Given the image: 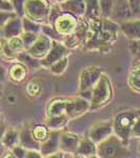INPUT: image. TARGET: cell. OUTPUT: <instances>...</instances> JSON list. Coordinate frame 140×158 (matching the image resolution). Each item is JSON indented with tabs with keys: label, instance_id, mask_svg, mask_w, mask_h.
<instances>
[{
	"label": "cell",
	"instance_id": "6da1fadb",
	"mask_svg": "<svg viewBox=\"0 0 140 158\" xmlns=\"http://www.w3.org/2000/svg\"><path fill=\"white\" fill-rule=\"evenodd\" d=\"M118 32H120V25L112 18L100 16L89 19V30L82 50L85 52L109 53L118 39Z\"/></svg>",
	"mask_w": 140,
	"mask_h": 158
},
{
	"label": "cell",
	"instance_id": "7a4b0ae2",
	"mask_svg": "<svg viewBox=\"0 0 140 158\" xmlns=\"http://www.w3.org/2000/svg\"><path fill=\"white\" fill-rule=\"evenodd\" d=\"M139 117L140 109H130L119 112L113 118L114 134L118 136L126 146H129L130 139L132 138V129Z\"/></svg>",
	"mask_w": 140,
	"mask_h": 158
},
{
	"label": "cell",
	"instance_id": "3957f363",
	"mask_svg": "<svg viewBox=\"0 0 140 158\" xmlns=\"http://www.w3.org/2000/svg\"><path fill=\"white\" fill-rule=\"evenodd\" d=\"M114 88L111 78L106 74H102L98 83L92 90L91 99V111L95 112L99 109H102L113 100Z\"/></svg>",
	"mask_w": 140,
	"mask_h": 158
},
{
	"label": "cell",
	"instance_id": "277c9868",
	"mask_svg": "<svg viewBox=\"0 0 140 158\" xmlns=\"http://www.w3.org/2000/svg\"><path fill=\"white\" fill-rule=\"evenodd\" d=\"M98 147V157L100 158H117V157H126L130 152L128 146L122 142V140L116 136L115 134L111 135L109 138L104 139Z\"/></svg>",
	"mask_w": 140,
	"mask_h": 158
},
{
	"label": "cell",
	"instance_id": "5b68a950",
	"mask_svg": "<svg viewBox=\"0 0 140 158\" xmlns=\"http://www.w3.org/2000/svg\"><path fill=\"white\" fill-rule=\"evenodd\" d=\"M52 6L50 0H27L24 16L40 23H47Z\"/></svg>",
	"mask_w": 140,
	"mask_h": 158
},
{
	"label": "cell",
	"instance_id": "8992f818",
	"mask_svg": "<svg viewBox=\"0 0 140 158\" xmlns=\"http://www.w3.org/2000/svg\"><path fill=\"white\" fill-rule=\"evenodd\" d=\"M102 74V69L97 65H90L83 69L79 75V92L93 90Z\"/></svg>",
	"mask_w": 140,
	"mask_h": 158
},
{
	"label": "cell",
	"instance_id": "52a82bcc",
	"mask_svg": "<svg viewBox=\"0 0 140 158\" xmlns=\"http://www.w3.org/2000/svg\"><path fill=\"white\" fill-rule=\"evenodd\" d=\"M79 18L80 17L76 16L72 13L63 11L52 25L59 34H61L62 36H67V35L73 34L76 31L78 27V22H79Z\"/></svg>",
	"mask_w": 140,
	"mask_h": 158
},
{
	"label": "cell",
	"instance_id": "ba28073f",
	"mask_svg": "<svg viewBox=\"0 0 140 158\" xmlns=\"http://www.w3.org/2000/svg\"><path fill=\"white\" fill-rule=\"evenodd\" d=\"M91 111V101L84 97H81L78 95L77 97L67 99V110L65 114L68 118L72 119L79 118L84 114Z\"/></svg>",
	"mask_w": 140,
	"mask_h": 158
},
{
	"label": "cell",
	"instance_id": "9c48e42d",
	"mask_svg": "<svg viewBox=\"0 0 140 158\" xmlns=\"http://www.w3.org/2000/svg\"><path fill=\"white\" fill-rule=\"evenodd\" d=\"M71 51L72 50L68 49L62 41H56V40H53L52 49H51V51L49 52V54L41 60L42 68L49 70L50 67L53 64V63H55L56 61L62 59V58H64L70 55Z\"/></svg>",
	"mask_w": 140,
	"mask_h": 158
},
{
	"label": "cell",
	"instance_id": "30bf717a",
	"mask_svg": "<svg viewBox=\"0 0 140 158\" xmlns=\"http://www.w3.org/2000/svg\"><path fill=\"white\" fill-rule=\"evenodd\" d=\"M114 134V126L113 119L112 120H102L94 123L91 127L89 136L90 138L95 141L96 143H100L104 139L109 138L111 135Z\"/></svg>",
	"mask_w": 140,
	"mask_h": 158
},
{
	"label": "cell",
	"instance_id": "8fae6325",
	"mask_svg": "<svg viewBox=\"0 0 140 158\" xmlns=\"http://www.w3.org/2000/svg\"><path fill=\"white\" fill-rule=\"evenodd\" d=\"M62 130H51L50 136L40 143V152L43 157L49 158L60 150V136Z\"/></svg>",
	"mask_w": 140,
	"mask_h": 158
},
{
	"label": "cell",
	"instance_id": "7c38bea8",
	"mask_svg": "<svg viewBox=\"0 0 140 158\" xmlns=\"http://www.w3.org/2000/svg\"><path fill=\"white\" fill-rule=\"evenodd\" d=\"M52 45H53V40L47 36H45L44 34L40 33L36 42L27 51L30 54H32L34 56L35 58H37V59H39V60H42L45 56L49 54V52L51 51V49H52Z\"/></svg>",
	"mask_w": 140,
	"mask_h": 158
},
{
	"label": "cell",
	"instance_id": "4fadbf2b",
	"mask_svg": "<svg viewBox=\"0 0 140 158\" xmlns=\"http://www.w3.org/2000/svg\"><path fill=\"white\" fill-rule=\"evenodd\" d=\"M120 32L130 41L140 40V18H129L119 23Z\"/></svg>",
	"mask_w": 140,
	"mask_h": 158
},
{
	"label": "cell",
	"instance_id": "5bb4252c",
	"mask_svg": "<svg viewBox=\"0 0 140 158\" xmlns=\"http://www.w3.org/2000/svg\"><path fill=\"white\" fill-rule=\"evenodd\" d=\"M80 139L81 137L78 134L62 130L60 136V150L63 152L75 155L77 148L79 146Z\"/></svg>",
	"mask_w": 140,
	"mask_h": 158
},
{
	"label": "cell",
	"instance_id": "9a60e30c",
	"mask_svg": "<svg viewBox=\"0 0 140 158\" xmlns=\"http://www.w3.org/2000/svg\"><path fill=\"white\" fill-rule=\"evenodd\" d=\"M75 157L82 158H91L98 157V147L95 141H93L90 136L81 137L79 146L77 148V151L75 153Z\"/></svg>",
	"mask_w": 140,
	"mask_h": 158
},
{
	"label": "cell",
	"instance_id": "2e32d148",
	"mask_svg": "<svg viewBox=\"0 0 140 158\" xmlns=\"http://www.w3.org/2000/svg\"><path fill=\"white\" fill-rule=\"evenodd\" d=\"M22 33H23L22 17L19 16L16 18H13L1 27V37H4L6 39L16 36H21Z\"/></svg>",
	"mask_w": 140,
	"mask_h": 158
},
{
	"label": "cell",
	"instance_id": "e0dca14e",
	"mask_svg": "<svg viewBox=\"0 0 140 158\" xmlns=\"http://www.w3.org/2000/svg\"><path fill=\"white\" fill-rule=\"evenodd\" d=\"M29 71L30 69L24 63L20 62L18 60L13 61L12 64L10 65L9 70H7V77L12 82L20 83L22 81H24V79L27 78Z\"/></svg>",
	"mask_w": 140,
	"mask_h": 158
},
{
	"label": "cell",
	"instance_id": "ac0fdd59",
	"mask_svg": "<svg viewBox=\"0 0 140 158\" xmlns=\"http://www.w3.org/2000/svg\"><path fill=\"white\" fill-rule=\"evenodd\" d=\"M131 16H133V13H132L129 0H116L112 19H114L116 21L119 18L121 19L122 22L124 20L129 19Z\"/></svg>",
	"mask_w": 140,
	"mask_h": 158
},
{
	"label": "cell",
	"instance_id": "d6986e66",
	"mask_svg": "<svg viewBox=\"0 0 140 158\" xmlns=\"http://www.w3.org/2000/svg\"><path fill=\"white\" fill-rule=\"evenodd\" d=\"M63 11L70 12L78 17H83L86 12L85 0H67L60 4Z\"/></svg>",
	"mask_w": 140,
	"mask_h": 158
},
{
	"label": "cell",
	"instance_id": "ffe728a7",
	"mask_svg": "<svg viewBox=\"0 0 140 158\" xmlns=\"http://www.w3.org/2000/svg\"><path fill=\"white\" fill-rule=\"evenodd\" d=\"M1 144L6 149H13L14 147L20 144V130L15 128H10L1 136Z\"/></svg>",
	"mask_w": 140,
	"mask_h": 158
},
{
	"label": "cell",
	"instance_id": "44dd1931",
	"mask_svg": "<svg viewBox=\"0 0 140 158\" xmlns=\"http://www.w3.org/2000/svg\"><path fill=\"white\" fill-rule=\"evenodd\" d=\"M67 110V99L54 98L49 101L47 106V117L59 116L65 114Z\"/></svg>",
	"mask_w": 140,
	"mask_h": 158
},
{
	"label": "cell",
	"instance_id": "7402d4cb",
	"mask_svg": "<svg viewBox=\"0 0 140 158\" xmlns=\"http://www.w3.org/2000/svg\"><path fill=\"white\" fill-rule=\"evenodd\" d=\"M33 127V126H32ZM32 127L25 126L20 130V144L27 149H37L40 150V143L34 139L32 134Z\"/></svg>",
	"mask_w": 140,
	"mask_h": 158
},
{
	"label": "cell",
	"instance_id": "603a6c76",
	"mask_svg": "<svg viewBox=\"0 0 140 158\" xmlns=\"http://www.w3.org/2000/svg\"><path fill=\"white\" fill-rule=\"evenodd\" d=\"M71 119L68 118V116L67 114H62L59 116H52V117H47L44 123L51 130H64V128L67 127L68 122Z\"/></svg>",
	"mask_w": 140,
	"mask_h": 158
},
{
	"label": "cell",
	"instance_id": "cb8c5ba5",
	"mask_svg": "<svg viewBox=\"0 0 140 158\" xmlns=\"http://www.w3.org/2000/svg\"><path fill=\"white\" fill-rule=\"evenodd\" d=\"M17 60L20 61V62H22V63H24V64L27 65L30 70H37V69H39V68H42L41 60L35 58L34 56H33L32 54H30L27 50H24V51H22V52L19 53Z\"/></svg>",
	"mask_w": 140,
	"mask_h": 158
},
{
	"label": "cell",
	"instance_id": "d4e9b609",
	"mask_svg": "<svg viewBox=\"0 0 140 158\" xmlns=\"http://www.w3.org/2000/svg\"><path fill=\"white\" fill-rule=\"evenodd\" d=\"M51 129L47 126L45 123H40V124H34L32 127V134L34 139L37 142L41 143V142L45 141L47 139V137L50 136Z\"/></svg>",
	"mask_w": 140,
	"mask_h": 158
},
{
	"label": "cell",
	"instance_id": "484cf974",
	"mask_svg": "<svg viewBox=\"0 0 140 158\" xmlns=\"http://www.w3.org/2000/svg\"><path fill=\"white\" fill-rule=\"evenodd\" d=\"M85 2H86V12L84 16L86 18L94 19L101 16L99 0H85Z\"/></svg>",
	"mask_w": 140,
	"mask_h": 158
},
{
	"label": "cell",
	"instance_id": "4316f807",
	"mask_svg": "<svg viewBox=\"0 0 140 158\" xmlns=\"http://www.w3.org/2000/svg\"><path fill=\"white\" fill-rule=\"evenodd\" d=\"M0 49H1V57L2 59L7 61H16L18 58V53L14 52L11 48L7 44V39L4 37H1V44H0Z\"/></svg>",
	"mask_w": 140,
	"mask_h": 158
},
{
	"label": "cell",
	"instance_id": "83f0119b",
	"mask_svg": "<svg viewBox=\"0 0 140 158\" xmlns=\"http://www.w3.org/2000/svg\"><path fill=\"white\" fill-rule=\"evenodd\" d=\"M43 90L42 82L40 80L34 79V80H31L27 82V88H25V92H27V96L31 98H36L41 94Z\"/></svg>",
	"mask_w": 140,
	"mask_h": 158
},
{
	"label": "cell",
	"instance_id": "f1b7e54d",
	"mask_svg": "<svg viewBox=\"0 0 140 158\" xmlns=\"http://www.w3.org/2000/svg\"><path fill=\"white\" fill-rule=\"evenodd\" d=\"M22 24H23V32H32L40 34L42 29V23L29 18L27 16L22 17Z\"/></svg>",
	"mask_w": 140,
	"mask_h": 158
},
{
	"label": "cell",
	"instance_id": "f546056e",
	"mask_svg": "<svg viewBox=\"0 0 140 158\" xmlns=\"http://www.w3.org/2000/svg\"><path fill=\"white\" fill-rule=\"evenodd\" d=\"M68 67V56H67V57L62 58V59H60L58 61H56L55 63H53V64L50 67L49 71L53 74V75L59 76V75H62V74L67 71Z\"/></svg>",
	"mask_w": 140,
	"mask_h": 158
},
{
	"label": "cell",
	"instance_id": "4dcf8cb0",
	"mask_svg": "<svg viewBox=\"0 0 140 158\" xmlns=\"http://www.w3.org/2000/svg\"><path fill=\"white\" fill-rule=\"evenodd\" d=\"M115 1L116 0H99L101 16L105 17V18H112L114 7H115Z\"/></svg>",
	"mask_w": 140,
	"mask_h": 158
},
{
	"label": "cell",
	"instance_id": "1f68e13d",
	"mask_svg": "<svg viewBox=\"0 0 140 158\" xmlns=\"http://www.w3.org/2000/svg\"><path fill=\"white\" fill-rule=\"evenodd\" d=\"M41 33L44 34L45 36L51 38L52 40H56V41H63V38H64V36L59 34V33L56 31L55 27L50 23H42Z\"/></svg>",
	"mask_w": 140,
	"mask_h": 158
},
{
	"label": "cell",
	"instance_id": "d6a6232c",
	"mask_svg": "<svg viewBox=\"0 0 140 158\" xmlns=\"http://www.w3.org/2000/svg\"><path fill=\"white\" fill-rule=\"evenodd\" d=\"M62 42L64 43L70 50H75V49H78V48L82 47V42H81V40L78 38V36L75 33L64 36Z\"/></svg>",
	"mask_w": 140,
	"mask_h": 158
},
{
	"label": "cell",
	"instance_id": "836d02e7",
	"mask_svg": "<svg viewBox=\"0 0 140 158\" xmlns=\"http://www.w3.org/2000/svg\"><path fill=\"white\" fill-rule=\"evenodd\" d=\"M7 44H9V47L11 48L14 52L18 53V54L20 52L25 50L24 42H23V40H22L21 36H16V37L7 39Z\"/></svg>",
	"mask_w": 140,
	"mask_h": 158
},
{
	"label": "cell",
	"instance_id": "e575fe53",
	"mask_svg": "<svg viewBox=\"0 0 140 158\" xmlns=\"http://www.w3.org/2000/svg\"><path fill=\"white\" fill-rule=\"evenodd\" d=\"M40 34L38 33H32V32H23L21 34V38L24 42V47H25V50H29L35 42L36 40L38 39Z\"/></svg>",
	"mask_w": 140,
	"mask_h": 158
},
{
	"label": "cell",
	"instance_id": "d590c367",
	"mask_svg": "<svg viewBox=\"0 0 140 158\" xmlns=\"http://www.w3.org/2000/svg\"><path fill=\"white\" fill-rule=\"evenodd\" d=\"M129 50L134 61H139L140 60V40L130 41Z\"/></svg>",
	"mask_w": 140,
	"mask_h": 158
},
{
	"label": "cell",
	"instance_id": "8d00e7d4",
	"mask_svg": "<svg viewBox=\"0 0 140 158\" xmlns=\"http://www.w3.org/2000/svg\"><path fill=\"white\" fill-rule=\"evenodd\" d=\"M128 85L132 91L137 94H140V78L130 74L128 77Z\"/></svg>",
	"mask_w": 140,
	"mask_h": 158
},
{
	"label": "cell",
	"instance_id": "74e56055",
	"mask_svg": "<svg viewBox=\"0 0 140 158\" xmlns=\"http://www.w3.org/2000/svg\"><path fill=\"white\" fill-rule=\"evenodd\" d=\"M62 12H63V10L61 9L60 4H58V3L53 4L52 9H51V13H50V16H49V22H47V23H50V24L54 23V21L58 18V16H59Z\"/></svg>",
	"mask_w": 140,
	"mask_h": 158
},
{
	"label": "cell",
	"instance_id": "f35d334b",
	"mask_svg": "<svg viewBox=\"0 0 140 158\" xmlns=\"http://www.w3.org/2000/svg\"><path fill=\"white\" fill-rule=\"evenodd\" d=\"M15 7V12L18 14V16L23 17L25 15V2L27 0H12Z\"/></svg>",
	"mask_w": 140,
	"mask_h": 158
},
{
	"label": "cell",
	"instance_id": "ab89813d",
	"mask_svg": "<svg viewBox=\"0 0 140 158\" xmlns=\"http://www.w3.org/2000/svg\"><path fill=\"white\" fill-rule=\"evenodd\" d=\"M18 17V14L16 12H1V17H0V25H4L7 21L12 20L13 18ZM20 17V16H19Z\"/></svg>",
	"mask_w": 140,
	"mask_h": 158
},
{
	"label": "cell",
	"instance_id": "60d3db41",
	"mask_svg": "<svg viewBox=\"0 0 140 158\" xmlns=\"http://www.w3.org/2000/svg\"><path fill=\"white\" fill-rule=\"evenodd\" d=\"M11 150H12V152L14 153V155L16 158H25L27 157V148H24L23 146H21V144H18V146L14 147Z\"/></svg>",
	"mask_w": 140,
	"mask_h": 158
},
{
	"label": "cell",
	"instance_id": "b9f144b4",
	"mask_svg": "<svg viewBox=\"0 0 140 158\" xmlns=\"http://www.w3.org/2000/svg\"><path fill=\"white\" fill-rule=\"evenodd\" d=\"M0 12H15V7L12 0H1V2H0Z\"/></svg>",
	"mask_w": 140,
	"mask_h": 158
},
{
	"label": "cell",
	"instance_id": "7bdbcfd3",
	"mask_svg": "<svg viewBox=\"0 0 140 158\" xmlns=\"http://www.w3.org/2000/svg\"><path fill=\"white\" fill-rule=\"evenodd\" d=\"M132 13L135 16H140V0H129Z\"/></svg>",
	"mask_w": 140,
	"mask_h": 158
},
{
	"label": "cell",
	"instance_id": "ee69618b",
	"mask_svg": "<svg viewBox=\"0 0 140 158\" xmlns=\"http://www.w3.org/2000/svg\"><path fill=\"white\" fill-rule=\"evenodd\" d=\"M131 137H132V138H135V139H139L140 138V117L137 119V121L135 122L133 129H132Z\"/></svg>",
	"mask_w": 140,
	"mask_h": 158
},
{
	"label": "cell",
	"instance_id": "f6af8a7d",
	"mask_svg": "<svg viewBox=\"0 0 140 158\" xmlns=\"http://www.w3.org/2000/svg\"><path fill=\"white\" fill-rule=\"evenodd\" d=\"M42 154L40 150L37 149H27V157L25 158H42Z\"/></svg>",
	"mask_w": 140,
	"mask_h": 158
},
{
	"label": "cell",
	"instance_id": "bcb514c9",
	"mask_svg": "<svg viewBox=\"0 0 140 158\" xmlns=\"http://www.w3.org/2000/svg\"><path fill=\"white\" fill-rule=\"evenodd\" d=\"M130 74H131V75H134V76H136V77H139L140 78V60L139 61H135V63L133 64V67L131 68Z\"/></svg>",
	"mask_w": 140,
	"mask_h": 158
},
{
	"label": "cell",
	"instance_id": "7dc6e473",
	"mask_svg": "<svg viewBox=\"0 0 140 158\" xmlns=\"http://www.w3.org/2000/svg\"><path fill=\"white\" fill-rule=\"evenodd\" d=\"M56 1V3H58V4H61V3H63V2H65L67 0H55Z\"/></svg>",
	"mask_w": 140,
	"mask_h": 158
},
{
	"label": "cell",
	"instance_id": "c3c4849f",
	"mask_svg": "<svg viewBox=\"0 0 140 158\" xmlns=\"http://www.w3.org/2000/svg\"><path fill=\"white\" fill-rule=\"evenodd\" d=\"M139 149H140V138H139Z\"/></svg>",
	"mask_w": 140,
	"mask_h": 158
},
{
	"label": "cell",
	"instance_id": "681fc988",
	"mask_svg": "<svg viewBox=\"0 0 140 158\" xmlns=\"http://www.w3.org/2000/svg\"><path fill=\"white\" fill-rule=\"evenodd\" d=\"M139 154H140V149H139Z\"/></svg>",
	"mask_w": 140,
	"mask_h": 158
}]
</instances>
